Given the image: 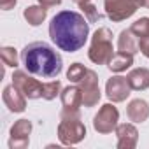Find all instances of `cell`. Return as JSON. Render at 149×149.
I'll return each instance as SVG.
<instances>
[{
  "label": "cell",
  "instance_id": "obj_1",
  "mask_svg": "<svg viewBox=\"0 0 149 149\" xmlns=\"http://www.w3.org/2000/svg\"><path fill=\"white\" fill-rule=\"evenodd\" d=\"M90 35V21L76 11H61L49 23V37L67 53L79 51Z\"/></svg>",
  "mask_w": 149,
  "mask_h": 149
},
{
  "label": "cell",
  "instance_id": "obj_2",
  "mask_svg": "<svg viewBox=\"0 0 149 149\" xmlns=\"http://www.w3.org/2000/svg\"><path fill=\"white\" fill-rule=\"evenodd\" d=\"M21 60L30 74L47 79L56 77L63 67L60 53L46 42H32L25 46L21 51Z\"/></svg>",
  "mask_w": 149,
  "mask_h": 149
},
{
  "label": "cell",
  "instance_id": "obj_3",
  "mask_svg": "<svg viewBox=\"0 0 149 149\" xmlns=\"http://www.w3.org/2000/svg\"><path fill=\"white\" fill-rule=\"evenodd\" d=\"M114 54V47H112V32L107 26L98 28L93 37H91V44H90V51H88V58L95 63V65H105L109 63V60Z\"/></svg>",
  "mask_w": 149,
  "mask_h": 149
},
{
  "label": "cell",
  "instance_id": "obj_4",
  "mask_svg": "<svg viewBox=\"0 0 149 149\" xmlns=\"http://www.w3.org/2000/svg\"><path fill=\"white\" fill-rule=\"evenodd\" d=\"M86 137V126L81 118H60L58 139L63 146H76Z\"/></svg>",
  "mask_w": 149,
  "mask_h": 149
},
{
  "label": "cell",
  "instance_id": "obj_5",
  "mask_svg": "<svg viewBox=\"0 0 149 149\" xmlns=\"http://www.w3.org/2000/svg\"><path fill=\"white\" fill-rule=\"evenodd\" d=\"M140 6H142V0H104L105 14L114 23L132 18Z\"/></svg>",
  "mask_w": 149,
  "mask_h": 149
},
{
  "label": "cell",
  "instance_id": "obj_6",
  "mask_svg": "<svg viewBox=\"0 0 149 149\" xmlns=\"http://www.w3.org/2000/svg\"><path fill=\"white\" fill-rule=\"evenodd\" d=\"M119 121V111L118 107H114L112 104H104L100 107V111L95 114L93 118V128L98 133H112L118 128Z\"/></svg>",
  "mask_w": 149,
  "mask_h": 149
},
{
  "label": "cell",
  "instance_id": "obj_7",
  "mask_svg": "<svg viewBox=\"0 0 149 149\" xmlns=\"http://www.w3.org/2000/svg\"><path fill=\"white\" fill-rule=\"evenodd\" d=\"M30 74V72H28ZM23 70H14L13 74V84L28 98V100H35V98H42L44 93V84L37 79H33L32 76H28Z\"/></svg>",
  "mask_w": 149,
  "mask_h": 149
},
{
  "label": "cell",
  "instance_id": "obj_8",
  "mask_svg": "<svg viewBox=\"0 0 149 149\" xmlns=\"http://www.w3.org/2000/svg\"><path fill=\"white\" fill-rule=\"evenodd\" d=\"M83 91V105L84 107H95L100 98H102V93H100V86H98V76L97 72L88 68L84 79L77 84Z\"/></svg>",
  "mask_w": 149,
  "mask_h": 149
},
{
  "label": "cell",
  "instance_id": "obj_9",
  "mask_svg": "<svg viewBox=\"0 0 149 149\" xmlns=\"http://www.w3.org/2000/svg\"><path fill=\"white\" fill-rule=\"evenodd\" d=\"M130 91H132V86L128 83L126 77L123 76H112L107 84H105V95L109 100L112 102H125L128 97H130Z\"/></svg>",
  "mask_w": 149,
  "mask_h": 149
},
{
  "label": "cell",
  "instance_id": "obj_10",
  "mask_svg": "<svg viewBox=\"0 0 149 149\" xmlns=\"http://www.w3.org/2000/svg\"><path fill=\"white\" fill-rule=\"evenodd\" d=\"M30 133H32V121L18 119L11 126L9 147L11 149H25L28 146V142H30Z\"/></svg>",
  "mask_w": 149,
  "mask_h": 149
},
{
  "label": "cell",
  "instance_id": "obj_11",
  "mask_svg": "<svg viewBox=\"0 0 149 149\" xmlns=\"http://www.w3.org/2000/svg\"><path fill=\"white\" fill-rule=\"evenodd\" d=\"M2 98H4L6 107H7L11 112H23V111L26 109V97H25L14 84L4 88Z\"/></svg>",
  "mask_w": 149,
  "mask_h": 149
},
{
  "label": "cell",
  "instance_id": "obj_12",
  "mask_svg": "<svg viewBox=\"0 0 149 149\" xmlns=\"http://www.w3.org/2000/svg\"><path fill=\"white\" fill-rule=\"evenodd\" d=\"M118 149H133L139 142V132L132 123H121L116 128Z\"/></svg>",
  "mask_w": 149,
  "mask_h": 149
},
{
  "label": "cell",
  "instance_id": "obj_13",
  "mask_svg": "<svg viewBox=\"0 0 149 149\" xmlns=\"http://www.w3.org/2000/svg\"><path fill=\"white\" fill-rule=\"evenodd\" d=\"M61 105H63V111L67 112H79V107L83 105V91L77 84L74 86H67L61 93Z\"/></svg>",
  "mask_w": 149,
  "mask_h": 149
},
{
  "label": "cell",
  "instance_id": "obj_14",
  "mask_svg": "<svg viewBox=\"0 0 149 149\" xmlns=\"http://www.w3.org/2000/svg\"><path fill=\"white\" fill-rule=\"evenodd\" d=\"M126 116L133 123H144L149 118V105H147V102L140 100V98L132 100L128 104V107H126Z\"/></svg>",
  "mask_w": 149,
  "mask_h": 149
},
{
  "label": "cell",
  "instance_id": "obj_15",
  "mask_svg": "<svg viewBox=\"0 0 149 149\" xmlns=\"http://www.w3.org/2000/svg\"><path fill=\"white\" fill-rule=\"evenodd\" d=\"M132 90L135 91H144L146 88H149V70L144 68V67H139V68H133L128 76H126Z\"/></svg>",
  "mask_w": 149,
  "mask_h": 149
},
{
  "label": "cell",
  "instance_id": "obj_16",
  "mask_svg": "<svg viewBox=\"0 0 149 149\" xmlns=\"http://www.w3.org/2000/svg\"><path fill=\"white\" fill-rule=\"evenodd\" d=\"M118 49L121 53H128V54H135L139 51V42H137V35L128 28V30H123L119 33V39H118Z\"/></svg>",
  "mask_w": 149,
  "mask_h": 149
},
{
  "label": "cell",
  "instance_id": "obj_17",
  "mask_svg": "<svg viewBox=\"0 0 149 149\" xmlns=\"http://www.w3.org/2000/svg\"><path fill=\"white\" fill-rule=\"evenodd\" d=\"M133 65V54H128V53H114L112 58L109 60L107 67L111 72H125L126 68H130Z\"/></svg>",
  "mask_w": 149,
  "mask_h": 149
},
{
  "label": "cell",
  "instance_id": "obj_18",
  "mask_svg": "<svg viewBox=\"0 0 149 149\" xmlns=\"http://www.w3.org/2000/svg\"><path fill=\"white\" fill-rule=\"evenodd\" d=\"M23 16H25V19H26L28 25L39 26L46 19V16H47V9L42 7V6H30V7H26L23 11Z\"/></svg>",
  "mask_w": 149,
  "mask_h": 149
},
{
  "label": "cell",
  "instance_id": "obj_19",
  "mask_svg": "<svg viewBox=\"0 0 149 149\" xmlns=\"http://www.w3.org/2000/svg\"><path fill=\"white\" fill-rule=\"evenodd\" d=\"M130 30L137 35L139 40H149V18H140V19H137V21L130 26Z\"/></svg>",
  "mask_w": 149,
  "mask_h": 149
},
{
  "label": "cell",
  "instance_id": "obj_20",
  "mask_svg": "<svg viewBox=\"0 0 149 149\" xmlns=\"http://www.w3.org/2000/svg\"><path fill=\"white\" fill-rule=\"evenodd\" d=\"M86 72H88V68H86L84 65H81V63H72L70 68L67 70V79H68L70 83H74V84H79V83L84 79Z\"/></svg>",
  "mask_w": 149,
  "mask_h": 149
},
{
  "label": "cell",
  "instance_id": "obj_21",
  "mask_svg": "<svg viewBox=\"0 0 149 149\" xmlns=\"http://www.w3.org/2000/svg\"><path fill=\"white\" fill-rule=\"evenodd\" d=\"M0 56H2V61H4L6 67H13V68L18 67V53H16L14 47L4 46L2 49H0Z\"/></svg>",
  "mask_w": 149,
  "mask_h": 149
},
{
  "label": "cell",
  "instance_id": "obj_22",
  "mask_svg": "<svg viewBox=\"0 0 149 149\" xmlns=\"http://www.w3.org/2000/svg\"><path fill=\"white\" fill-rule=\"evenodd\" d=\"M61 91V84L60 81H51V83H44V93L42 98L44 100H54Z\"/></svg>",
  "mask_w": 149,
  "mask_h": 149
},
{
  "label": "cell",
  "instance_id": "obj_23",
  "mask_svg": "<svg viewBox=\"0 0 149 149\" xmlns=\"http://www.w3.org/2000/svg\"><path fill=\"white\" fill-rule=\"evenodd\" d=\"M79 7L83 9V14L84 18L90 21V23H95L100 19V14H98V9L91 4V2H84V4H79Z\"/></svg>",
  "mask_w": 149,
  "mask_h": 149
},
{
  "label": "cell",
  "instance_id": "obj_24",
  "mask_svg": "<svg viewBox=\"0 0 149 149\" xmlns=\"http://www.w3.org/2000/svg\"><path fill=\"white\" fill-rule=\"evenodd\" d=\"M18 0H0V9L2 11H11L16 6Z\"/></svg>",
  "mask_w": 149,
  "mask_h": 149
},
{
  "label": "cell",
  "instance_id": "obj_25",
  "mask_svg": "<svg viewBox=\"0 0 149 149\" xmlns=\"http://www.w3.org/2000/svg\"><path fill=\"white\" fill-rule=\"evenodd\" d=\"M139 51L146 58H149V40H139Z\"/></svg>",
  "mask_w": 149,
  "mask_h": 149
},
{
  "label": "cell",
  "instance_id": "obj_26",
  "mask_svg": "<svg viewBox=\"0 0 149 149\" xmlns=\"http://www.w3.org/2000/svg\"><path fill=\"white\" fill-rule=\"evenodd\" d=\"M39 4H40L42 7L49 9V7H56V6H60V4H61V0H39Z\"/></svg>",
  "mask_w": 149,
  "mask_h": 149
},
{
  "label": "cell",
  "instance_id": "obj_27",
  "mask_svg": "<svg viewBox=\"0 0 149 149\" xmlns=\"http://www.w3.org/2000/svg\"><path fill=\"white\" fill-rule=\"evenodd\" d=\"M142 7H146V9H149V0H142Z\"/></svg>",
  "mask_w": 149,
  "mask_h": 149
},
{
  "label": "cell",
  "instance_id": "obj_28",
  "mask_svg": "<svg viewBox=\"0 0 149 149\" xmlns=\"http://www.w3.org/2000/svg\"><path fill=\"white\" fill-rule=\"evenodd\" d=\"M74 2H76V4L79 6V4H84V2H90V0H74Z\"/></svg>",
  "mask_w": 149,
  "mask_h": 149
}]
</instances>
